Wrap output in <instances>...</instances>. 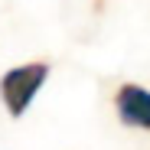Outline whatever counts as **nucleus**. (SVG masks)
I'll use <instances>...</instances> for the list:
<instances>
[{"label":"nucleus","instance_id":"nucleus-1","mask_svg":"<svg viewBox=\"0 0 150 150\" xmlns=\"http://www.w3.org/2000/svg\"><path fill=\"white\" fill-rule=\"evenodd\" d=\"M49 75V65L46 62H30V65H16L10 69L4 79H0V98L13 117H20L23 111L30 108V101L36 98V91L42 88Z\"/></svg>","mask_w":150,"mask_h":150},{"label":"nucleus","instance_id":"nucleus-2","mask_svg":"<svg viewBox=\"0 0 150 150\" xmlns=\"http://www.w3.org/2000/svg\"><path fill=\"white\" fill-rule=\"evenodd\" d=\"M114 105H117V117L124 124L150 131V91L147 88H140V85H121Z\"/></svg>","mask_w":150,"mask_h":150}]
</instances>
